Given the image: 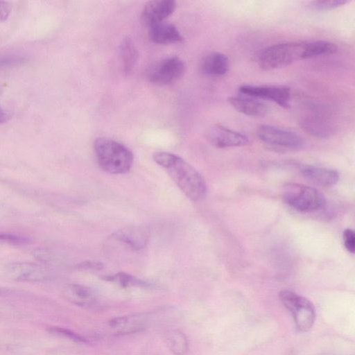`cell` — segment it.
Listing matches in <instances>:
<instances>
[{
	"mask_svg": "<svg viewBox=\"0 0 355 355\" xmlns=\"http://www.w3.org/2000/svg\"><path fill=\"white\" fill-rule=\"evenodd\" d=\"M154 161L165 168L180 190L191 200L199 201L207 193L205 179L190 164L182 157L168 152H156Z\"/></svg>",
	"mask_w": 355,
	"mask_h": 355,
	"instance_id": "1",
	"label": "cell"
},
{
	"mask_svg": "<svg viewBox=\"0 0 355 355\" xmlns=\"http://www.w3.org/2000/svg\"><path fill=\"white\" fill-rule=\"evenodd\" d=\"M49 332L53 334L70 339L76 343H87V340L85 338L67 329L61 327H51L49 328Z\"/></svg>",
	"mask_w": 355,
	"mask_h": 355,
	"instance_id": "27",
	"label": "cell"
},
{
	"mask_svg": "<svg viewBox=\"0 0 355 355\" xmlns=\"http://www.w3.org/2000/svg\"><path fill=\"white\" fill-rule=\"evenodd\" d=\"M185 65L180 58L170 56L155 64L149 70L148 77L150 82L159 85L173 83L184 74Z\"/></svg>",
	"mask_w": 355,
	"mask_h": 355,
	"instance_id": "8",
	"label": "cell"
},
{
	"mask_svg": "<svg viewBox=\"0 0 355 355\" xmlns=\"http://www.w3.org/2000/svg\"><path fill=\"white\" fill-rule=\"evenodd\" d=\"M11 12V6L6 1H0V22L6 21Z\"/></svg>",
	"mask_w": 355,
	"mask_h": 355,
	"instance_id": "30",
	"label": "cell"
},
{
	"mask_svg": "<svg viewBox=\"0 0 355 355\" xmlns=\"http://www.w3.org/2000/svg\"><path fill=\"white\" fill-rule=\"evenodd\" d=\"M8 119L7 112L0 107V123L6 122Z\"/></svg>",
	"mask_w": 355,
	"mask_h": 355,
	"instance_id": "31",
	"label": "cell"
},
{
	"mask_svg": "<svg viewBox=\"0 0 355 355\" xmlns=\"http://www.w3.org/2000/svg\"><path fill=\"white\" fill-rule=\"evenodd\" d=\"M0 242L14 245H24L28 244L31 240L22 235L13 233H0Z\"/></svg>",
	"mask_w": 355,
	"mask_h": 355,
	"instance_id": "26",
	"label": "cell"
},
{
	"mask_svg": "<svg viewBox=\"0 0 355 355\" xmlns=\"http://www.w3.org/2000/svg\"><path fill=\"white\" fill-rule=\"evenodd\" d=\"M164 340L174 355H184L189 349V341L186 335L178 329L167 331L164 334Z\"/></svg>",
	"mask_w": 355,
	"mask_h": 355,
	"instance_id": "20",
	"label": "cell"
},
{
	"mask_svg": "<svg viewBox=\"0 0 355 355\" xmlns=\"http://www.w3.org/2000/svg\"><path fill=\"white\" fill-rule=\"evenodd\" d=\"M176 8L173 0H155L146 3L141 17L144 23L150 26L154 24L165 21Z\"/></svg>",
	"mask_w": 355,
	"mask_h": 355,
	"instance_id": "13",
	"label": "cell"
},
{
	"mask_svg": "<svg viewBox=\"0 0 355 355\" xmlns=\"http://www.w3.org/2000/svg\"><path fill=\"white\" fill-rule=\"evenodd\" d=\"M103 267L102 263L91 261H85L77 265V268L82 270H101Z\"/></svg>",
	"mask_w": 355,
	"mask_h": 355,
	"instance_id": "29",
	"label": "cell"
},
{
	"mask_svg": "<svg viewBox=\"0 0 355 355\" xmlns=\"http://www.w3.org/2000/svg\"><path fill=\"white\" fill-rule=\"evenodd\" d=\"M301 125L307 132L319 138L331 137L336 128L330 112L320 106L308 110L302 118Z\"/></svg>",
	"mask_w": 355,
	"mask_h": 355,
	"instance_id": "7",
	"label": "cell"
},
{
	"mask_svg": "<svg viewBox=\"0 0 355 355\" xmlns=\"http://www.w3.org/2000/svg\"><path fill=\"white\" fill-rule=\"evenodd\" d=\"M113 236L116 240L126 244L134 250L144 248L148 239V231L141 227H126L116 230Z\"/></svg>",
	"mask_w": 355,
	"mask_h": 355,
	"instance_id": "17",
	"label": "cell"
},
{
	"mask_svg": "<svg viewBox=\"0 0 355 355\" xmlns=\"http://www.w3.org/2000/svg\"><path fill=\"white\" fill-rule=\"evenodd\" d=\"M207 138L209 143L220 148L239 147L249 144L245 135L219 124L209 128Z\"/></svg>",
	"mask_w": 355,
	"mask_h": 355,
	"instance_id": "11",
	"label": "cell"
},
{
	"mask_svg": "<svg viewBox=\"0 0 355 355\" xmlns=\"http://www.w3.org/2000/svg\"><path fill=\"white\" fill-rule=\"evenodd\" d=\"M26 58L21 54L15 53H0V70L16 67L26 62Z\"/></svg>",
	"mask_w": 355,
	"mask_h": 355,
	"instance_id": "24",
	"label": "cell"
},
{
	"mask_svg": "<svg viewBox=\"0 0 355 355\" xmlns=\"http://www.w3.org/2000/svg\"><path fill=\"white\" fill-rule=\"evenodd\" d=\"M120 56L125 73H130L135 67L138 53L137 51L129 37H125L120 44Z\"/></svg>",
	"mask_w": 355,
	"mask_h": 355,
	"instance_id": "22",
	"label": "cell"
},
{
	"mask_svg": "<svg viewBox=\"0 0 355 355\" xmlns=\"http://www.w3.org/2000/svg\"><path fill=\"white\" fill-rule=\"evenodd\" d=\"M284 202L293 209L300 212H312L325 205L322 193L313 187L302 184L288 182L282 191Z\"/></svg>",
	"mask_w": 355,
	"mask_h": 355,
	"instance_id": "4",
	"label": "cell"
},
{
	"mask_svg": "<svg viewBox=\"0 0 355 355\" xmlns=\"http://www.w3.org/2000/svg\"><path fill=\"white\" fill-rule=\"evenodd\" d=\"M228 102L237 112L249 116L261 117L270 112L269 106L261 100L245 95L233 96Z\"/></svg>",
	"mask_w": 355,
	"mask_h": 355,
	"instance_id": "14",
	"label": "cell"
},
{
	"mask_svg": "<svg viewBox=\"0 0 355 355\" xmlns=\"http://www.w3.org/2000/svg\"><path fill=\"white\" fill-rule=\"evenodd\" d=\"M62 294L71 303L85 308L92 307L97 302V296L90 288L77 284L64 286Z\"/></svg>",
	"mask_w": 355,
	"mask_h": 355,
	"instance_id": "16",
	"label": "cell"
},
{
	"mask_svg": "<svg viewBox=\"0 0 355 355\" xmlns=\"http://www.w3.org/2000/svg\"><path fill=\"white\" fill-rule=\"evenodd\" d=\"M347 2L348 1L346 0H318L310 1L309 6L314 10H330L340 7Z\"/></svg>",
	"mask_w": 355,
	"mask_h": 355,
	"instance_id": "25",
	"label": "cell"
},
{
	"mask_svg": "<svg viewBox=\"0 0 355 355\" xmlns=\"http://www.w3.org/2000/svg\"><path fill=\"white\" fill-rule=\"evenodd\" d=\"M343 239L346 250L354 254L355 251V234L353 230L345 229L343 234Z\"/></svg>",
	"mask_w": 355,
	"mask_h": 355,
	"instance_id": "28",
	"label": "cell"
},
{
	"mask_svg": "<svg viewBox=\"0 0 355 355\" xmlns=\"http://www.w3.org/2000/svg\"><path fill=\"white\" fill-rule=\"evenodd\" d=\"M151 41L159 44L182 42L184 40L178 28L173 24L163 21L148 26Z\"/></svg>",
	"mask_w": 355,
	"mask_h": 355,
	"instance_id": "15",
	"label": "cell"
},
{
	"mask_svg": "<svg viewBox=\"0 0 355 355\" xmlns=\"http://www.w3.org/2000/svg\"><path fill=\"white\" fill-rule=\"evenodd\" d=\"M228 57L220 52H212L207 54L201 62L202 71L211 76H222L226 74L230 69Z\"/></svg>",
	"mask_w": 355,
	"mask_h": 355,
	"instance_id": "19",
	"label": "cell"
},
{
	"mask_svg": "<svg viewBox=\"0 0 355 355\" xmlns=\"http://www.w3.org/2000/svg\"><path fill=\"white\" fill-rule=\"evenodd\" d=\"M279 297L284 306L292 313L296 328L301 332L309 331L315 318L313 304L289 290L281 291Z\"/></svg>",
	"mask_w": 355,
	"mask_h": 355,
	"instance_id": "5",
	"label": "cell"
},
{
	"mask_svg": "<svg viewBox=\"0 0 355 355\" xmlns=\"http://www.w3.org/2000/svg\"><path fill=\"white\" fill-rule=\"evenodd\" d=\"M258 138L273 148L299 149L304 144L303 139L296 132L271 125H261L257 129Z\"/></svg>",
	"mask_w": 355,
	"mask_h": 355,
	"instance_id": "6",
	"label": "cell"
},
{
	"mask_svg": "<svg viewBox=\"0 0 355 355\" xmlns=\"http://www.w3.org/2000/svg\"><path fill=\"white\" fill-rule=\"evenodd\" d=\"M239 90L243 95L271 101L284 108L290 105L291 89L285 85H243Z\"/></svg>",
	"mask_w": 355,
	"mask_h": 355,
	"instance_id": "9",
	"label": "cell"
},
{
	"mask_svg": "<svg viewBox=\"0 0 355 355\" xmlns=\"http://www.w3.org/2000/svg\"><path fill=\"white\" fill-rule=\"evenodd\" d=\"M301 172L304 178L313 183L322 187L334 185L339 180V174L337 171L326 167L304 165L301 168Z\"/></svg>",
	"mask_w": 355,
	"mask_h": 355,
	"instance_id": "18",
	"label": "cell"
},
{
	"mask_svg": "<svg viewBox=\"0 0 355 355\" xmlns=\"http://www.w3.org/2000/svg\"><path fill=\"white\" fill-rule=\"evenodd\" d=\"M7 274L19 281L46 282L51 279V270L46 266L33 263H12L6 266Z\"/></svg>",
	"mask_w": 355,
	"mask_h": 355,
	"instance_id": "10",
	"label": "cell"
},
{
	"mask_svg": "<svg viewBox=\"0 0 355 355\" xmlns=\"http://www.w3.org/2000/svg\"><path fill=\"white\" fill-rule=\"evenodd\" d=\"M102 279H103L105 281L114 282L123 287L149 286V284L148 283L125 272H119L112 275H106L103 277Z\"/></svg>",
	"mask_w": 355,
	"mask_h": 355,
	"instance_id": "23",
	"label": "cell"
},
{
	"mask_svg": "<svg viewBox=\"0 0 355 355\" xmlns=\"http://www.w3.org/2000/svg\"><path fill=\"white\" fill-rule=\"evenodd\" d=\"M306 41L284 42L270 45L261 50L257 57L259 67L273 70L305 60Z\"/></svg>",
	"mask_w": 355,
	"mask_h": 355,
	"instance_id": "3",
	"label": "cell"
},
{
	"mask_svg": "<svg viewBox=\"0 0 355 355\" xmlns=\"http://www.w3.org/2000/svg\"><path fill=\"white\" fill-rule=\"evenodd\" d=\"M338 50L337 46L325 40L306 41L305 60L322 55L334 54Z\"/></svg>",
	"mask_w": 355,
	"mask_h": 355,
	"instance_id": "21",
	"label": "cell"
},
{
	"mask_svg": "<svg viewBox=\"0 0 355 355\" xmlns=\"http://www.w3.org/2000/svg\"><path fill=\"white\" fill-rule=\"evenodd\" d=\"M149 323V315L139 313L122 315L111 319L108 326L117 335L135 334L144 330Z\"/></svg>",
	"mask_w": 355,
	"mask_h": 355,
	"instance_id": "12",
	"label": "cell"
},
{
	"mask_svg": "<svg viewBox=\"0 0 355 355\" xmlns=\"http://www.w3.org/2000/svg\"><path fill=\"white\" fill-rule=\"evenodd\" d=\"M94 150L99 166L108 173H125L133 164L132 152L115 140L105 137L96 138L94 141Z\"/></svg>",
	"mask_w": 355,
	"mask_h": 355,
	"instance_id": "2",
	"label": "cell"
}]
</instances>
